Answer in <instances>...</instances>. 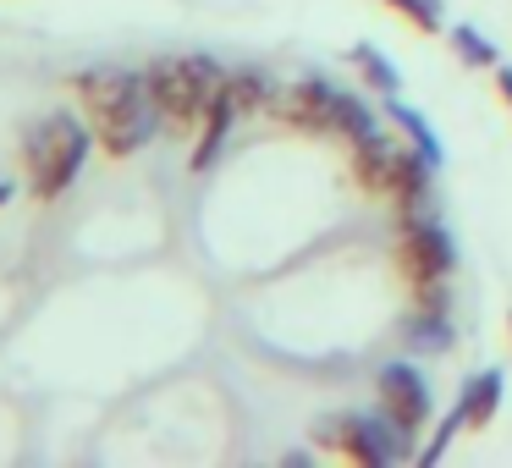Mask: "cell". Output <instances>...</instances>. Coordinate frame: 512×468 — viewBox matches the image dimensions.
Wrapping results in <instances>:
<instances>
[{
	"label": "cell",
	"instance_id": "6da1fadb",
	"mask_svg": "<svg viewBox=\"0 0 512 468\" xmlns=\"http://www.w3.org/2000/svg\"><path fill=\"white\" fill-rule=\"evenodd\" d=\"M78 100H83V116L94 127V144L105 149L111 160H127L155 138V100H149V83L138 72H116V67H100V72H83L78 78Z\"/></svg>",
	"mask_w": 512,
	"mask_h": 468
},
{
	"label": "cell",
	"instance_id": "7a4b0ae2",
	"mask_svg": "<svg viewBox=\"0 0 512 468\" xmlns=\"http://www.w3.org/2000/svg\"><path fill=\"white\" fill-rule=\"evenodd\" d=\"M94 127H83L72 111H50L23 133V166H28V193L39 204H56L61 193L78 182L83 160H89Z\"/></svg>",
	"mask_w": 512,
	"mask_h": 468
},
{
	"label": "cell",
	"instance_id": "3957f363",
	"mask_svg": "<svg viewBox=\"0 0 512 468\" xmlns=\"http://www.w3.org/2000/svg\"><path fill=\"white\" fill-rule=\"evenodd\" d=\"M144 83L171 133H199L204 111H210L215 89H221V67L210 56H171V61H155L144 72Z\"/></svg>",
	"mask_w": 512,
	"mask_h": 468
},
{
	"label": "cell",
	"instance_id": "277c9868",
	"mask_svg": "<svg viewBox=\"0 0 512 468\" xmlns=\"http://www.w3.org/2000/svg\"><path fill=\"white\" fill-rule=\"evenodd\" d=\"M397 270L413 292V309L446 314V276L457 270V248L441 221H413L397 237Z\"/></svg>",
	"mask_w": 512,
	"mask_h": 468
},
{
	"label": "cell",
	"instance_id": "5b68a950",
	"mask_svg": "<svg viewBox=\"0 0 512 468\" xmlns=\"http://www.w3.org/2000/svg\"><path fill=\"white\" fill-rule=\"evenodd\" d=\"M314 446L331 457H347L358 468H386L391 457L413 452V441L386 419H364V413H336V419L314 424Z\"/></svg>",
	"mask_w": 512,
	"mask_h": 468
},
{
	"label": "cell",
	"instance_id": "8992f818",
	"mask_svg": "<svg viewBox=\"0 0 512 468\" xmlns=\"http://www.w3.org/2000/svg\"><path fill=\"white\" fill-rule=\"evenodd\" d=\"M336 100H342V89H331L325 78H298V83H287V89H270L265 116L281 127H292V133L331 138L336 133Z\"/></svg>",
	"mask_w": 512,
	"mask_h": 468
},
{
	"label": "cell",
	"instance_id": "52a82bcc",
	"mask_svg": "<svg viewBox=\"0 0 512 468\" xmlns=\"http://www.w3.org/2000/svg\"><path fill=\"white\" fill-rule=\"evenodd\" d=\"M375 397H380V419L397 424L408 441L430 424V408H435V402H430V380H424L413 364H386V369H380Z\"/></svg>",
	"mask_w": 512,
	"mask_h": 468
},
{
	"label": "cell",
	"instance_id": "ba28073f",
	"mask_svg": "<svg viewBox=\"0 0 512 468\" xmlns=\"http://www.w3.org/2000/svg\"><path fill=\"white\" fill-rule=\"evenodd\" d=\"M243 122L237 116V105L226 100V89H215V100H210V111H204V122H199V138H193V160H188V171H210L215 166V155H221V144H226V133Z\"/></svg>",
	"mask_w": 512,
	"mask_h": 468
},
{
	"label": "cell",
	"instance_id": "9c48e42d",
	"mask_svg": "<svg viewBox=\"0 0 512 468\" xmlns=\"http://www.w3.org/2000/svg\"><path fill=\"white\" fill-rule=\"evenodd\" d=\"M501 391H507V380H501V369H479V375L468 380L463 391H457V408H463V424H468V430H485V424L496 419V408H501Z\"/></svg>",
	"mask_w": 512,
	"mask_h": 468
},
{
	"label": "cell",
	"instance_id": "30bf717a",
	"mask_svg": "<svg viewBox=\"0 0 512 468\" xmlns=\"http://www.w3.org/2000/svg\"><path fill=\"white\" fill-rule=\"evenodd\" d=\"M221 89H226V100L237 105V116H265V100H270V83H265V72H254V67H243V72H221Z\"/></svg>",
	"mask_w": 512,
	"mask_h": 468
},
{
	"label": "cell",
	"instance_id": "8fae6325",
	"mask_svg": "<svg viewBox=\"0 0 512 468\" xmlns=\"http://www.w3.org/2000/svg\"><path fill=\"white\" fill-rule=\"evenodd\" d=\"M386 116H391V127H397V133L408 138V144L419 149L424 160H430V166H441V138H435L430 127H424V116L413 111V105H402L397 94H386Z\"/></svg>",
	"mask_w": 512,
	"mask_h": 468
},
{
	"label": "cell",
	"instance_id": "7c38bea8",
	"mask_svg": "<svg viewBox=\"0 0 512 468\" xmlns=\"http://www.w3.org/2000/svg\"><path fill=\"white\" fill-rule=\"evenodd\" d=\"M375 133H380V116L369 111L364 100L342 94V100H336V133L331 138H347V149H353V144H364V138H375Z\"/></svg>",
	"mask_w": 512,
	"mask_h": 468
},
{
	"label": "cell",
	"instance_id": "4fadbf2b",
	"mask_svg": "<svg viewBox=\"0 0 512 468\" xmlns=\"http://www.w3.org/2000/svg\"><path fill=\"white\" fill-rule=\"evenodd\" d=\"M347 56H353L358 78H364V83H369V89H375V94H397V67H391V61L380 56L375 45H353V50H347Z\"/></svg>",
	"mask_w": 512,
	"mask_h": 468
},
{
	"label": "cell",
	"instance_id": "5bb4252c",
	"mask_svg": "<svg viewBox=\"0 0 512 468\" xmlns=\"http://www.w3.org/2000/svg\"><path fill=\"white\" fill-rule=\"evenodd\" d=\"M380 6H391L402 23H413V34H424V39L441 34V12H435V0H380Z\"/></svg>",
	"mask_w": 512,
	"mask_h": 468
},
{
	"label": "cell",
	"instance_id": "9a60e30c",
	"mask_svg": "<svg viewBox=\"0 0 512 468\" xmlns=\"http://www.w3.org/2000/svg\"><path fill=\"white\" fill-rule=\"evenodd\" d=\"M408 342H413V347H424V353H441V347H446V314L413 309V320H408Z\"/></svg>",
	"mask_w": 512,
	"mask_h": 468
},
{
	"label": "cell",
	"instance_id": "2e32d148",
	"mask_svg": "<svg viewBox=\"0 0 512 468\" xmlns=\"http://www.w3.org/2000/svg\"><path fill=\"white\" fill-rule=\"evenodd\" d=\"M452 50L463 56V67H496V50H490L468 23H457V28H452Z\"/></svg>",
	"mask_w": 512,
	"mask_h": 468
},
{
	"label": "cell",
	"instance_id": "e0dca14e",
	"mask_svg": "<svg viewBox=\"0 0 512 468\" xmlns=\"http://www.w3.org/2000/svg\"><path fill=\"white\" fill-rule=\"evenodd\" d=\"M457 430H468V424H463V408H452V413L441 419V430L430 435V446L419 452V463H441V452L452 446V435H457Z\"/></svg>",
	"mask_w": 512,
	"mask_h": 468
},
{
	"label": "cell",
	"instance_id": "ac0fdd59",
	"mask_svg": "<svg viewBox=\"0 0 512 468\" xmlns=\"http://www.w3.org/2000/svg\"><path fill=\"white\" fill-rule=\"evenodd\" d=\"M496 94L512 105V67H501V72H496Z\"/></svg>",
	"mask_w": 512,
	"mask_h": 468
},
{
	"label": "cell",
	"instance_id": "d6986e66",
	"mask_svg": "<svg viewBox=\"0 0 512 468\" xmlns=\"http://www.w3.org/2000/svg\"><path fill=\"white\" fill-rule=\"evenodd\" d=\"M17 199V188H12V182H6V177H0V210H6V204H12Z\"/></svg>",
	"mask_w": 512,
	"mask_h": 468
},
{
	"label": "cell",
	"instance_id": "ffe728a7",
	"mask_svg": "<svg viewBox=\"0 0 512 468\" xmlns=\"http://www.w3.org/2000/svg\"><path fill=\"white\" fill-rule=\"evenodd\" d=\"M507 331H512V314H507Z\"/></svg>",
	"mask_w": 512,
	"mask_h": 468
}]
</instances>
